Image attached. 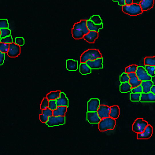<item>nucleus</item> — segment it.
Here are the masks:
<instances>
[{
    "label": "nucleus",
    "instance_id": "obj_1",
    "mask_svg": "<svg viewBox=\"0 0 155 155\" xmlns=\"http://www.w3.org/2000/svg\"><path fill=\"white\" fill-rule=\"evenodd\" d=\"M89 32L88 29L87 27V21L81 20L78 23H76L72 29V35L75 39H80L84 38V36L88 34Z\"/></svg>",
    "mask_w": 155,
    "mask_h": 155
},
{
    "label": "nucleus",
    "instance_id": "obj_2",
    "mask_svg": "<svg viewBox=\"0 0 155 155\" xmlns=\"http://www.w3.org/2000/svg\"><path fill=\"white\" fill-rule=\"evenodd\" d=\"M102 57V54L100 53V51L96 49H89L88 51H86L85 52H84L81 54L80 57V61L81 63H86L87 61H92L98 59Z\"/></svg>",
    "mask_w": 155,
    "mask_h": 155
},
{
    "label": "nucleus",
    "instance_id": "obj_3",
    "mask_svg": "<svg viewBox=\"0 0 155 155\" xmlns=\"http://www.w3.org/2000/svg\"><path fill=\"white\" fill-rule=\"evenodd\" d=\"M122 10L124 13L130 16H137L143 12L139 4L132 3L130 5H124L122 7Z\"/></svg>",
    "mask_w": 155,
    "mask_h": 155
},
{
    "label": "nucleus",
    "instance_id": "obj_4",
    "mask_svg": "<svg viewBox=\"0 0 155 155\" xmlns=\"http://www.w3.org/2000/svg\"><path fill=\"white\" fill-rule=\"evenodd\" d=\"M116 126V120L111 117L101 119L98 123V129L100 132H106L107 130H114Z\"/></svg>",
    "mask_w": 155,
    "mask_h": 155
},
{
    "label": "nucleus",
    "instance_id": "obj_5",
    "mask_svg": "<svg viewBox=\"0 0 155 155\" xmlns=\"http://www.w3.org/2000/svg\"><path fill=\"white\" fill-rule=\"evenodd\" d=\"M65 123V116H51L48 118L47 124L49 127L59 126L63 125Z\"/></svg>",
    "mask_w": 155,
    "mask_h": 155
},
{
    "label": "nucleus",
    "instance_id": "obj_6",
    "mask_svg": "<svg viewBox=\"0 0 155 155\" xmlns=\"http://www.w3.org/2000/svg\"><path fill=\"white\" fill-rule=\"evenodd\" d=\"M148 125V123L145 121V120L142 119V118H138L135 120V122L133 123L132 124V131L134 132L139 133L142 132L145 128Z\"/></svg>",
    "mask_w": 155,
    "mask_h": 155
},
{
    "label": "nucleus",
    "instance_id": "obj_7",
    "mask_svg": "<svg viewBox=\"0 0 155 155\" xmlns=\"http://www.w3.org/2000/svg\"><path fill=\"white\" fill-rule=\"evenodd\" d=\"M136 76L141 81H146V80H151L152 77L149 75L145 68L142 66H138L136 70Z\"/></svg>",
    "mask_w": 155,
    "mask_h": 155
},
{
    "label": "nucleus",
    "instance_id": "obj_8",
    "mask_svg": "<svg viewBox=\"0 0 155 155\" xmlns=\"http://www.w3.org/2000/svg\"><path fill=\"white\" fill-rule=\"evenodd\" d=\"M21 54V47L19 45L15 43H12L10 44L9 51L7 52V55L10 57H16Z\"/></svg>",
    "mask_w": 155,
    "mask_h": 155
},
{
    "label": "nucleus",
    "instance_id": "obj_9",
    "mask_svg": "<svg viewBox=\"0 0 155 155\" xmlns=\"http://www.w3.org/2000/svg\"><path fill=\"white\" fill-rule=\"evenodd\" d=\"M86 63L88 64L92 69H102L103 68V58L100 57L98 59L92 61H87Z\"/></svg>",
    "mask_w": 155,
    "mask_h": 155
},
{
    "label": "nucleus",
    "instance_id": "obj_10",
    "mask_svg": "<svg viewBox=\"0 0 155 155\" xmlns=\"http://www.w3.org/2000/svg\"><path fill=\"white\" fill-rule=\"evenodd\" d=\"M100 106V100L98 98H91L88 102V111L96 112Z\"/></svg>",
    "mask_w": 155,
    "mask_h": 155
},
{
    "label": "nucleus",
    "instance_id": "obj_11",
    "mask_svg": "<svg viewBox=\"0 0 155 155\" xmlns=\"http://www.w3.org/2000/svg\"><path fill=\"white\" fill-rule=\"evenodd\" d=\"M153 134V128L151 125L148 124L145 130L141 133L137 134V139H148L152 136Z\"/></svg>",
    "mask_w": 155,
    "mask_h": 155
},
{
    "label": "nucleus",
    "instance_id": "obj_12",
    "mask_svg": "<svg viewBox=\"0 0 155 155\" xmlns=\"http://www.w3.org/2000/svg\"><path fill=\"white\" fill-rule=\"evenodd\" d=\"M87 120L91 124H98L101 120V118L98 116V112H89L87 113Z\"/></svg>",
    "mask_w": 155,
    "mask_h": 155
},
{
    "label": "nucleus",
    "instance_id": "obj_13",
    "mask_svg": "<svg viewBox=\"0 0 155 155\" xmlns=\"http://www.w3.org/2000/svg\"><path fill=\"white\" fill-rule=\"evenodd\" d=\"M110 107L105 106V105H100V106L98 110V116L100 117L101 119L110 117Z\"/></svg>",
    "mask_w": 155,
    "mask_h": 155
},
{
    "label": "nucleus",
    "instance_id": "obj_14",
    "mask_svg": "<svg viewBox=\"0 0 155 155\" xmlns=\"http://www.w3.org/2000/svg\"><path fill=\"white\" fill-rule=\"evenodd\" d=\"M140 102H155V95L151 92L148 93H142L140 97Z\"/></svg>",
    "mask_w": 155,
    "mask_h": 155
},
{
    "label": "nucleus",
    "instance_id": "obj_15",
    "mask_svg": "<svg viewBox=\"0 0 155 155\" xmlns=\"http://www.w3.org/2000/svg\"><path fill=\"white\" fill-rule=\"evenodd\" d=\"M98 32H94V31H89L88 34H86L84 36V39L86 41L90 43H94L95 41L98 39Z\"/></svg>",
    "mask_w": 155,
    "mask_h": 155
},
{
    "label": "nucleus",
    "instance_id": "obj_16",
    "mask_svg": "<svg viewBox=\"0 0 155 155\" xmlns=\"http://www.w3.org/2000/svg\"><path fill=\"white\" fill-rule=\"evenodd\" d=\"M57 106H69V99L67 98L66 95L64 92H61L60 97L57 98Z\"/></svg>",
    "mask_w": 155,
    "mask_h": 155
},
{
    "label": "nucleus",
    "instance_id": "obj_17",
    "mask_svg": "<svg viewBox=\"0 0 155 155\" xmlns=\"http://www.w3.org/2000/svg\"><path fill=\"white\" fill-rule=\"evenodd\" d=\"M154 0H142L139 3L142 11H147L154 7Z\"/></svg>",
    "mask_w": 155,
    "mask_h": 155
},
{
    "label": "nucleus",
    "instance_id": "obj_18",
    "mask_svg": "<svg viewBox=\"0 0 155 155\" xmlns=\"http://www.w3.org/2000/svg\"><path fill=\"white\" fill-rule=\"evenodd\" d=\"M87 27L89 31H94V32H98L100 31V29L103 28V25H96L94 22H92L91 20H88L87 21Z\"/></svg>",
    "mask_w": 155,
    "mask_h": 155
},
{
    "label": "nucleus",
    "instance_id": "obj_19",
    "mask_svg": "<svg viewBox=\"0 0 155 155\" xmlns=\"http://www.w3.org/2000/svg\"><path fill=\"white\" fill-rule=\"evenodd\" d=\"M66 69L69 71H76L78 69V62L73 59H68L66 61Z\"/></svg>",
    "mask_w": 155,
    "mask_h": 155
},
{
    "label": "nucleus",
    "instance_id": "obj_20",
    "mask_svg": "<svg viewBox=\"0 0 155 155\" xmlns=\"http://www.w3.org/2000/svg\"><path fill=\"white\" fill-rule=\"evenodd\" d=\"M154 85L152 80H146V81H142L141 86L142 87V93H148L151 91V88Z\"/></svg>",
    "mask_w": 155,
    "mask_h": 155
},
{
    "label": "nucleus",
    "instance_id": "obj_21",
    "mask_svg": "<svg viewBox=\"0 0 155 155\" xmlns=\"http://www.w3.org/2000/svg\"><path fill=\"white\" fill-rule=\"evenodd\" d=\"M120 115V108L117 106H113L110 107V117L114 118V119H117Z\"/></svg>",
    "mask_w": 155,
    "mask_h": 155
},
{
    "label": "nucleus",
    "instance_id": "obj_22",
    "mask_svg": "<svg viewBox=\"0 0 155 155\" xmlns=\"http://www.w3.org/2000/svg\"><path fill=\"white\" fill-rule=\"evenodd\" d=\"M80 72L82 75H87V74H90L92 72V69L88 65L87 63H81L80 66Z\"/></svg>",
    "mask_w": 155,
    "mask_h": 155
},
{
    "label": "nucleus",
    "instance_id": "obj_23",
    "mask_svg": "<svg viewBox=\"0 0 155 155\" xmlns=\"http://www.w3.org/2000/svg\"><path fill=\"white\" fill-rule=\"evenodd\" d=\"M132 86L130 84L129 82L121 83L120 85V91L121 93H127V92H130L132 91Z\"/></svg>",
    "mask_w": 155,
    "mask_h": 155
},
{
    "label": "nucleus",
    "instance_id": "obj_24",
    "mask_svg": "<svg viewBox=\"0 0 155 155\" xmlns=\"http://www.w3.org/2000/svg\"><path fill=\"white\" fill-rule=\"evenodd\" d=\"M61 92L59 91H56V92H51L48 93L47 95V98L48 100H57V98L60 97Z\"/></svg>",
    "mask_w": 155,
    "mask_h": 155
},
{
    "label": "nucleus",
    "instance_id": "obj_25",
    "mask_svg": "<svg viewBox=\"0 0 155 155\" xmlns=\"http://www.w3.org/2000/svg\"><path fill=\"white\" fill-rule=\"evenodd\" d=\"M129 83L131 86H132V88H136V87H138V86L141 85V83L142 81L139 80V78L137 77V76H134V77H132V78H130L129 80Z\"/></svg>",
    "mask_w": 155,
    "mask_h": 155
},
{
    "label": "nucleus",
    "instance_id": "obj_26",
    "mask_svg": "<svg viewBox=\"0 0 155 155\" xmlns=\"http://www.w3.org/2000/svg\"><path fill=\"white\" fill-rule=\"evenodd\" d=\"M145 65H151L155 66V57H146L144 59Z\"/></svg>",
    "mask_w": 155,
    "mask_h": 155
},
{
    "label": "nucleus",
    "instance_id": "obj_27",
    "mask_svg": "<svg viewBox=\"0 0 155 155\" xmlns=\"http://www.w3.org/2000/svg\"><path fill=\"white\" fill-rule=\"evenodd\" d=\"M146 72L151 77L155 76V66H151V65H145L144 66Z\"/></svg>",
    "mask_w": 155,
    "mask_h": 155
},
{
    "label": "nucleus",
    "instance_id": "obj_28",
    "mask_svg": "<svg viewBox=\"0 0 155 155\" xmlns=\"http://www.w3.org/2000/svg\"><path fill=\"white\" fill-rule=\"evenodd\" d=\"M141 94L139 93H131L130 95V100L132 102H139L140 101Z\"/></svg>",
    "mask_w": 155,
    "mask_h": 155
},
{
    "label": "nucleus",
    "instance_id": "obj_29",
    "mask_svg": "<svg viewBox=\"0 0 155 155\" xmlns=\"http://www.w3.org/2000/svg\"><path fill=\"white\" fill-rule=\"evenodd\" d=\"M10 48V44L4 43H0V51L3 52L4 54H7Z\"/></svg>",
    "mask_w": 155,
    "mask_h": 155
},
{
    "label": "nucleus",
    "instance_id": "obj_30",
    "mask_svg": "<svg viewBox=\"0 0 155 155\" xmlns=\"http://www.w3.org/2000/svg\"><path fill=\"white\" fill-rule=\"evenodd\" d=\"M90 20L92 21V22L96 24V25H101V24H102V21L101 17L98 15H93Z\"/></svg>",
    "mask_w": 155,
    "mask_h": 155
},
{
    "label": "nucleus",
    "instance_id": "obj_31",
    "mask_svg": "<svg viewBox=\"0 0 155 155\" xmlns=\"http://www.w3.org/2000/svg\"><path fill=\"white\" fill-rule=\"evenodd\" d=\"M11 35V31L9 29H1V35L0 38H4Z\"/></svg>",
    "mask_w": 155,
    "mask_h": 155
},
{
    "label": "nucleus",
    "instance_id": "obj_32",
    "mask_svg": "<svg viewBox=\"0 0 155 155\" xmlns=\"http://www.w3.org/2000/svg\"><path fill=\"white\" fill-rule=\"evenodd\" d=\"M0 43H7V44H10L13 43V39L11 35L4 37V38H0Z\"/></svg>",
    "mask_w": 155,
    "mask_h": 155
},
{
    "label": "nucleus",
    "instance_id": "obj_33",
    "mask_svg": "<svg viewBox=\"0 0 155 155\" xmlns=\"http://www.w3.org/2000/svg\"><path fill=\"white\" fill-rule=\"evenodd\" d=\"M137 68L138 66L136 65H129L125 69V73H136V70H137Z\"/></svg>",
    "mask_w": 155,
    "mask_h": 155
},
{
    "label": "nucleus",
    "instance_id": "obj_34",
    "mask_svg": "<svg viewBox=\"0 0 155 155\" xmlns=\"http://www.w3.org/2000/svg\"><path fill=\"white\" fill-rule=\"evenodd\" d=\"M48 106H49V100H48V98L46 97V98H43V101L41 102V104H40V109H41V110L48 108Z\"/></svg>",
    "mask_w": 155,
    "mask_h": 155
},
{
    "label": "nucleus",
    "instance_id": "obj_35",
    "mask_svg": "<svg viewBox=\"0 0 155 155\" xmlns=\"http://www.w3.org/2000/svg\"><path fill=\"white\" fill-rule=\"evenodd\" d=\"M9 29V23L7 19H0V29Z\"/></svg>",
    "mask_w": 155,
    "mask_h": 155
},
{
    "label": "nucleus",
    "instance_id": "obj_36",
    "mask_svg": "<svg viewBox=\"0 0 155 155\" xmlns=\"http://www.w3.org/2000/svg\"><path fill=\"white\" fill-rule=\"evenodd\" d=\"M129 76L128 75V73H122L120 76V81L121 83H125V82H129Z\"/></svg>",
    "mask_w": 155,
    "mask_h": 155
},
{
    "label": "nucleus",
    "instance_id": "obj_37",
    "mask_svg": "<svg viewBox=\"0 0 155 155\" xmlns=\"http://www.w3.org/2000/svg\"><path fill=\"white\" fill-rule=\"evenodd\" d=\"M48 108H50L51 110H54L57 108V102L56 100H49V106Z\"/></svg>",
    "mask_w": 155,
    "mask_h": 155
},
{
    "label": "nucleus",
    "instance_id": "obj_38",
    "mask_svg": "<svg viewBox=\"0 0 155 155\" xmlns=\"http://www.w3.org/2000/svg\"><path fill=\"white\" fill-rule=\"evenodd\" d=\"M67 109H68L67 106H57V110H58V113H59V116H65L67 111Z\"/></svg>",
    "mask_w": 155,
    "mask_h": 155
},
{
    "label": "nucleus",
    "instance_id": "obj_39",
    "mask_svg": "<svg viewBox=\"0 0 155 155\" xmlns=\"http://www.w3.org/2000/svg\"><path fill=\"white\" fill-rule=\"evenodd\" d=\"M42 114H45L47 117H51V116H53V110H51L50 108H47V109L42 110Z\"/></svg>",
    "mask_w": 155,
    "mask_h": 155
},
{
    "label": "nucleus",
    "instance_id": "obj_40",
    "mask_svg": "<svg viewBox=\"0 0 155 155\" xmlns=\"http://www.w3.org/2000/svg\"><path fill=\"white\" fill-rule=\"evenodd\" d=\"M131 92H132V93H139V94H142V87L141 85H139L138 86V87H136V88H132Z\"/></svg>",
    "mask_w": 155,
    "mask_h": 155
},
{
    "label": "nucleus",
    "instance_id": "obj_41",
    "mask_svg": "<svg viewBox=\"0 0 155 155\" xmlns=\"http://www.w3.org/2000/svg\"><path fill=\"white\" fill-rule=\"evenodd\" d=\"M15 43H17V45H19L20 47L21 46H23L25 44V39L22 37H17L15 39Z\"/></svg>",
    "mask_w": 155,
    "mask_h": 155
},
{
    "label": "nucleus",
    "instance_id": "obj_42",
    "mask_svg": "<svg viewBox=\"0 0 155 155\" xmlns=\"http://www.w3.org/2000/svg\"><path fill=\"white\" fill-rule=\"evenodd\" d=\"M48 118H49V117L46 116V115L43 114H41L39 115V120H40L42 123H47L48 120Z\"/></svg>",
    "mask_w": 155,
    "mask_h": 155
},
{
    "label": "nucleus",
    "instance_id": "obj_43",
    "mask_svg": "<svg viewBox=\"0 0 155 155\" xmlns=\"http://www.w3.org/2000/svg\"><path fill=\"white\" fill-rule=\"evenodd\" d=\"M5 60V54L0 51V65H2L4 63Z\"/></svg>",
    "mask_w": 155,
    "mask_h": 155
},
{
    "label": "nucleus",
    "instance_id": "obj_44",
    "mask_svg": "<svg viewBox=\"0 0 155 155\" xmlns=\"http://www.w3.org/2000/svg\"><path fill=\"white\" fill-rule=\"evenodd\" d=\"M118 4L120 5V6H121V7H123V6H124L125 5V0H118Z\"/></svg>",
    "mask_w": 155,
    "mask_h": 155
},
{
    "label": "nucleus",
    "instance_id": "obj_45",
    "mask_svg": "<svg viewBox=\"0 0 155 155\" xmlns=\"http://www.w3.org/2000/svg\"><path fill=\"white\" fill-rule=\"evenodd\" d=\"M128 76H129V78H132V77L136 76V73H128Z\"/></svg>",
    "mask_w": 155,
    "mask_h": 155
},
{
    "label": "nucleus",
    "instance_id": "obj_46",
    "mask_svg": "<svg viewBox=\"0 0 155 155\" xmlns=\"http://www.w3.org/2000/svg\"><path fill=\"white\" fill-rule=\"evenodd\" d=\"M133 3V0H125V5H130Z\"/></svg>",
    "mask_w": 155,
    "mask_h": 155
},
{
    "label": "nucleus",
    "instance_id": "obj_47",
    "mask_svg": "<svg viewBox=\"0 0 155 155\" xmlns=\"http://www.w3.org/2000/svg\"><path fill=\"white\" fill-rule=\"evenodd\" d=\"M142 0H133V3H136V4H139L141 3Z\"/></svg>",
    "mask_w": 155,
    "mask_h": 155
},
{
    "label": "nucleus",
    "instance_id": "obj_48",
    "mask_svg": "<svg viewBox=\"0 0 155 155\" xmlns=\"http://www.w3.org/2000/svg\"><path fill=\"white\" fill-rule=\"evenodd\" d=\"M150 92L153 93V94H154L155 95V85H153V87L151 88V91Z\"/></svg>",
    "mask_w": 155,
    "mask_h": 155
},
{
    "label": "nucleus",
    "instance_id": "obj_49",
    "mask_svg": "<svg viewBox=\"0 0 155 155\" xmlns=\"http://www.w3.org/2000/svg\"><path fill=\"white\" fill-rule=\"evenodd\" d=\"M114 2H118V0H114Z\"/></svg>",
    "mask_w": 155,
    "mask_h": 155
},
{
    "label": "nucleus",
    "instance_id": "obj_50",
    "mask_svg": "<svg viewBox=\"0 0 155 155\" xmlns=\"http://www.w3.org/2000/svg\"><path fill=\"white\" fill-rule=\"evenodd\" d=\"M0 35H1V29H0Z\"/></svg>",
    "mask_w": 155,
    "mask_h": 155
}]
</instances>
